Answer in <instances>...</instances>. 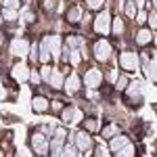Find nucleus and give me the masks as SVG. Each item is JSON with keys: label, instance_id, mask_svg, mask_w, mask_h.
I'll use <instances>...</instances> for the list:
<instances>
[{"label": "nucleus", "instance_id": "obj_1", "mask_svg": "<svg viewBox=\"0 0 157 157\" xmlns=\"http://www.w3.org/2000/svg\"><path fill=\"white\" fill-rule=\"evenodd\" d=\"M94 57H97L98 61H107L109 57H111V46H109L105 40H101V42L94 44Z\"/></svg>", "mask_w": 157, "mask_h": 157}, {"label": "nucleus", "instance_id": "obj_2", "mask_svg": "<svg viewBox=\"0 0 157 157\" xmlns=\"http://www.w3.org/2000/svg\"><path fill=\"white\" fill-rule=\"evenodd\" d=\"M101 80H103L101 71H97V69H90V71L86 73L84 84H86V86H90V88H94V86H98V84H101Z\"/></svg>", "mask_w": 157, "mask_h": 157}, {"label": "nucleus", "instance_id": "obj_3", "mask_svg": "<svg viewBox=\"0 0 157 157\" xmlns=\"http://www.w3.org/2000/svg\"><path fill=\"white\" fill-rule=\"evenodd\" d=\"M94 29H97L98 34H107V32H109V15H107V13H103L101 17H97V21H94Z\"/></svg>", "mask_w": 157, "mask_h": 157}, {"label": "nucleus", "instance_id": "obj_4", "mask_svg": "<svg viewBox=\"0 0 157 157\" xmlns=\"http://www.w3.org/2000/svg\"><path fill=\"white\" fill-rule=\"evenodd\" d=\"M121 67L124 69H134L136 67V55L134 52H124L121 55Z\"/></svg>", "mask_w": 157, "mask_h": 157}, {"label": "nucleus", "instance_id": "obj_5", "mask_svg": "<svg viewBox=\"0 0 157 157\" xmlns=\"http://www.w3.org/2000/svg\"><path fill=\"white\" fill-rule=\"evenodd\" d=\"M27 48H29V44H27L25 40H15V42H13V52H15V55H25Z\"/></svg>", "mask_w": 157, "mask_h": 157}, {"label": "nucleus", "instance_id": "obj_6", "mask_svg": "<svg viewBox=\"0 0 157 157\" xmlns=\"http://www.w3.org/2000/svg\"><path fill=\"white\" fill-rule=\"evenodd\" d=\"M78 147H80L82 151H86V149L90 147V136L84 134V132H80V134H78Z\"/></svg>", "mask_w": 157, "mask_h": 157}, {"label": "nucleus", "instance_id": "obj_7", "mask_svg": "<svg viewBox=\"0 0 157 157\" xmlns=\"http://www.w3.org/2000/svg\"><path fill=\"white\" fill-rule=\"evenodd\" d=\"M124 145H128V138H126V136H117V138H113V140H111V149H113L115 153H117Z\"/></svg>", "mask_w": 157, "mask_h": 157}, {"label": "nucleus", "instance_id": "obj_8", "mask_svg": "<svg viewBox=\"0 0 157 157\" xmlns=\"http://www.w3.org/2000/svg\"><path fill=\"white\" fill-rule=\"evenodd\" d=\"M32 105H34L36 111H44V109H48V101H46V98H42V97H36Z\"/></svg>", "mask_w": 157, "mask_h": 157}, {"label": "nucleus", "instance_id": "obj_9", "mask_svg": "<svg viewBox=\"0 0 157 157\" xmlns=\"http://www.w3.org/2000/svg\"><path fill=\"white\" fill-rule=\"evenodd\" d=\"M115 134H120V130H117V126H113V124L107 126V128L103 130V136H105V138H113Z\"/></svg>", "mask_w": 157, "mask_h": 157}, {"label": "nucleus", "instance_id": "obj_10", "mask_svg": "<svg viewBox=\"0 0 157 157\" xmlns=\"http://www.w3.org/2000/svg\"><path fill=\"white\" fill-rule=\"evenodd\" d=\"M67 19H69L71 23H78V21H80V9H78V6H73L71 11H69V15H67Z\"/></svg>", "mask_w": 157, "mask_h": 157}, {"label": "nucleus", "instance_id": "obj_11", "mask_svg": "<svg viewBox=\"0 0 157 157\" xmlns=\"http://www.w3.org/2000/svg\"><path fill=\"white\" fill-rule=\"evenodd\" d=\"M138 44H145V42H149L151 40V32H147V29H143V32H138Z\"/></svg>", "mask_w": 157, "mask_h": 157}, {"label": "nucleus", "instance_id": "obj_12", "mask_svg": "<svg viewBox=\"0 0 157 157\" xmlns=\"http://www.w3.org/2000/svg\"><path fill=\"white\" fill-rule=\"evenodd\" d=\"M78 86H80V80H78L75 75H71V78H69V84H67V90H69V92H75Z\"/></svg>", "mask_w": 157, "mask_h": 157}, {"label": "nucleus", "instance_id": "obj_13", "mask_svg": "<svg viewBox=\"0 0 157 157\" xmlns=\"http://www.w3.org/2000/svg\"><path fill=\"white\" fill-rule=\"evenodd\" d=\"M73 113H75V111H73V109H65V111H63V121H65V124H69V121H73Z\"/></svg>", "mask_w": 157, "mask_h": 157}, {"label": "nucleus", "instance_id": "obj_14", "mask_svg": "<svg viewBox=\"0 0 157 157\" xmlns=\"http://www.w3.org/2000/svg\"><path fill=\"white\" fill-rule=\"evenodd\" d=\"M63 86V78L59 73H52V88H61Z\"/></svg>", "mask_w": 157, "mask_h": 157}, {"label": "nucleus", "instance_id": "obj_15", "mask_svg": "<svg viewBox=\"0 0 157 157\" xmlns=\"http://www.w3.org/2000/svg\"><path fill=\"white\" fill-rule=\"evenodd\" d=\"M113 32H115V34H121V32H124V21H121V19H115V23H113Z\"/></svg>", "mask_w": 157, "mask_h": 157}, {"label": "nucleus", "instance_id": "obj_16", "mask_svg": "<svg viewBox=\"0 0 157 157\" xmlns=\"http://www.w3.org/2000/svg\"><path fill=\"white\" fill-rule=\"evenodd\" d=\"M126 13H128V17H132V19H134V13H136V9H134V0H130V2H128Z\"/></svg>", "mask_w": 157, "mask_h": 157}, {"label": "nucleus", "instance_id": "obj_17", "mask_svg": "<svg viewBox=\"0 0 157 157\" xmlns=\"http://www.w3.org/2000/svg\"><path fill=\"white\" fill-rule=\"evenodd\" d=\"M103 2H105V0H88V6H90V9H98Z\"/></svg>", "mask_w": 157, "mask_h": 157}, {"label": "nucleus", "instance_id": "obj_18", "mask_svg": "<svg viewBox=\"0 0 157 157\" xmlns=\"http://www.w3.org/2000/svg\"><path fill=\"white\" fill-rule=\"evenodd\" d=\"M55 6H57V0H46V2H44V9H46V11H52Z\"/></svg>", "mask_w": 157, "mask_h": 157}, {"label": "nucleus", "instance_id": "obj_19", "mask_svg": "<svg viewBox=\"0 0 157 157\" xmlns=\"http://www.w3.org/2000/svg\"><path fill=\"white\" fill-rule=\"evenodd\" d=\"M4 19H9V21H13V19H17V17H15V13H13L11 9H4Z\"/></svg>", "mask_w": 157, "mask_h": 157}, {"label": "nucleus", "instance_id": "obj_20", "mask_svg": "<svg viewBox=\"0 0 157 157\" xmlns=\"http://www.w3.org/2000/svg\"><path fill=\"white\" fill-rule=\"evenodd\" d=\"M4 6H6V9H15V6H19V0H6Z\"/></svg>", "mask_w": 157, "mask_h": 157}, {"label": "nucleus", "instance_id": "obj_21", "mask_svg": "<svg viewBox=\"0 0 157 157\" xmlns=\"http://www.w3.org/2000/svg\"><path fill=\"white\" fill-rule=\"evenodd\" d=\"M84 126L88 128V130H94V128H97V121H94V120H86Z\"/></svg>", "mask_w": 157, "mask_h": 157}, {"label": "nucleus", "instance_id": "obj_22", "mask_svg": "<svg viewBox=\"0 0 157 157\" xmlns=\"http://www.w3.org/2000/svg\"><path fill=\"white\" fill-rule=\"evenodd\" d=\"M15 75H17L19 80H23L25 75H27V71H25V69H15Z\"/></svg>", "mask_w": 157, "mask_h": 157}, {"label": "nucleus", "instance_id": "obj_23", "mask_svg": "<svg viewBox=\"0 0 157 157\" xmlns=\"http://www.w3.org/2000/svg\"><path fill=\"white\" fill-rule=\"evenodd\" d=\"M63 153H65V155H75V147H65Z\"/></svg>", "mask_w": 157, "mask_h": 157}, {"label": "nucleus", "instance_id": "obj_24", "mask_svg": "<svg viewBox=\"0 0 157 157\" xmlns=\"http://www.w3.org/2000/svg\"><path fill=\"white\" fill-rule=\"evenodd\" d=\"M42 78H44V80H50V67H44V69H42Z\"/></svg>", "mask_w": 157, "mask_h": 157}, {"label": "nucleus", "instance_id": "obj_25", "mask_svg": "<svg viewBox=\"0 0 157 157\" xmlns=\"http://www.w3.org/2000/svg\"><path fill=\"white\" fill-rule=\"evenodd\" d=\"M126 84H128V80H126V78H120V84H117V88H120V90H124V88H126Z\"/></svg>", "mask_w": 157, "mask_h": 157}, {"label": "nucleus", "instance_id": "obj_26", "mask_svg": "<svg viewBox=\"0 0 157 157\" xmlns=\"http://www.w3.org/2000/svg\"><path fill=\"white\" fill-rule=\"evenodd\" d=\"M97 155H107V151H105V147H97V151H94Z\"/></svg>", "mask_w": 157, "mask_h": 157}, {"label": "nucleus", "instance_id": "obj_27", "mask_svg": "<svg viewBox=\"0 0 157 157\" xmlns=\"http://www.w3.org/2000/svg\"><path fill=\"white\" fill-rule=\"evenodd\" d=\"M32 82H34V86H38V82H40V75L38 73H32Z\"/></svg>", "mask_w": 157, "mask_h": 157}, {"label": "nucleus", "instance_id": "obj_28", "mask_svg": "<svg viewBox=\"0 0 157 157\" xmlns=\"http://www.w3.org/2000/svg\"><path fill=\"white\" fill-rule=\"evenodd\" d=\"M23 17H25V21H29V23H32V21H34V19H36V17H34V15H32V13H25Z\"/></svg>", "mask_w": 157, "mask_h": 157}, {"label": "nucleus", "instance_id": "obj_29", "mask_svg": "<svg viewBox=\"0 0 157 157\" xmlns=\"http://www.w3.org/2000/svg\"><path fill=\"white\" fill-rule=\"evenodd\" d=\"M2 40H4V38H2V36H0V44H2Z\"/></svg>", "mask_w": 157, "mask_h": 157}]
</instances>
